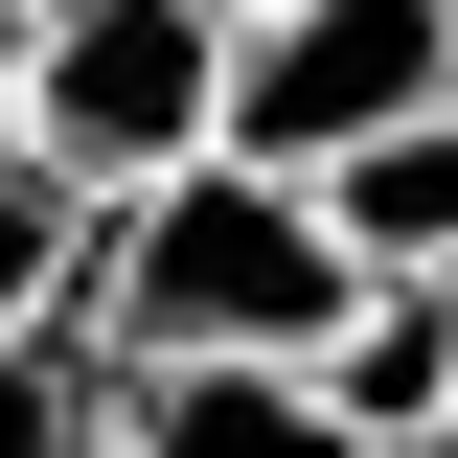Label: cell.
<instances>
[{
    "instance_id": "cell-1",
    "label": "cell",
    "mask_w": 458,
    "mask_h": 458,
    "mask_svg": "<svg viewBox=\"0 0 458 458\" xmlns=\"http://www.w3.org/2000/svg\"><path fill=\"white\" fill-rule=\"evenodd\" d=\"M321 321H344V252H321V207H298L276 161L183 138L161 183L92 207V298H69V344H321Z\"/></svg>"
},
{
    "instance_id": "cell-2",
    "label": "cell",
    "mask_w": 458,
    "mask_h": 458,
    "mask_svg": "<svg viewBox=\"0 0 458 458\" xmlns=\"http://www.w3.org/2000/svg\"><path fill=\"white\" fill-rule=\"evenodd\" d=\"M207 47H229V0H23L0 23V114H23V161H69L114 207V183H161L207 138Z\"/></svg>"
},
{
    "instance_id": "cell-3",
    "label": "cell",
    "mask_w": 458,
    "mask_h": 458,
    "mask_svg": "<svg viewBox=\"0 0 458 458\" xmlns=\"http://www.w3.org/2000/svg\"><path fill=\"white\" fill-rule=\"evenodd\" d=\"M367 114H458V0H229V47H207L229 161H321Z\"/></svg>"
},
{
    "instance_id": "cell-4",
    "label": "cell",
    "mask_w": 458,
    "mask_h": 458,
    "mask_svg": "<svg viewBox=\"0 0 458 458\" xmlns=\"http://www.w3.org/2000/svg\"><path fill=\"white\" fill-rule=\"evenodd\" d=\"M92 458H367L298 344H92Z\"/></svg>"
},
{
    "instance_id": "cell-5",
    "label": "cell",
    "mask_w": 458,
    "mask_h": 458,
    "mask_svg": "<svg viewBox=\"0 0 458 458\" xmlns=\"http://www.w3.org/2000/svg\"><path fill=\"white\" fill-rule=\"evenodd\" d=\"M298 207H321L344 276H458V114H367V138H321V161H276Z\"/></svg>"
},
{
    "instance_id": "cell-6",
    "label": "cell",
    "mask_w": 458,
    "mask_h": 458,
    "mask_svg": "<svg viewBox=\"0 0 458 458\" xmlns=\"http://www.w3.org/2000/svg\"><path fill=\"white\" fill-rule=\"evenodd\" d=\"M344 436H458V276H344V321L298 344Z\"/></svg>"
},
{
    "instance_id": "cell-7",
    "label": "cell",
    "mask_w": 458,
    "mask_h": 458,
    "mask_svg": "<svg viewBox=\"0 0 458 458\" xmlns=\"http://www.w3.org/2000/svg\"><path fill=\"white\" fill-rule=\"evenodd\" d=\"M69 298H92V183L0 138V344H23V321H69Z\"/></svg>"
},
{
    "instance_id": "cell-8",
    "label": "cell",
    "mask_w": 458,
    "mask_h": 458,
    "mask_svg": "<svg viewBox=\"0 0 458 458\" xmlns=\"http://www.w3.org/2000/svg\"><path fill=\"white\" fill-rule=\"evenodd\" d=\"M0 458H92V344H69V321L0 344Z\"/></svg>"
},
{
    "instance_id": "cell-9",
    "label": "cell",
    "mask_w": 458,
    "mask_h": 458,
    "mask_svg": "<svg viewBox=\"0 0 458 458\" xmlns=\"http://www.w3.org/2000/svg\"><path fill=\"white\" fill-rule=\"evenodd\" d=\"M367 458H458V436H367Z\"/></svg>"
},
{
    "instance_id": "cell-10",
    "label": "cell",
    "mask_w": 458,
    "mask_h": 458,
    "mask_svg": "<svg viewBox=\"0 0 458 458\" xmlns=\"http://www.w3.org/2000/svg\"><path fill=\"white\" fill-rule=\"evenodd\" d=\"M0 138H23V114H0Z\"/></svg>"
}]
</instances>
